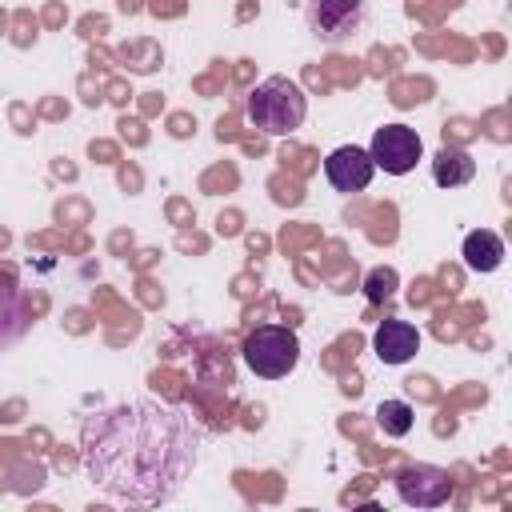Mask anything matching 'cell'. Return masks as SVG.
<instances>
[{"label":"cell","instance_id":"6da1fadb","mask_svg":"<svg viewBox=\"0 0 512 512\" xmlns=\"http://www.w3.org/2000/svg\"><path fill=\"white\" fill-rule=\"evenodd\" d=\"M200 432L188 412L156 400H128L84 420L80 460L96 488L132 504H164L196 464Z\"/></svg>","mask_w":512,"mask_h":512},{"label":"cell","instance_id":"7a4b0ae2","mask_svg":"<svg viewBox=\"0 0 512 512\" xmlns=\"http://www.w3.org/2000/svg\"><path fill=\"white\" fill-rule=\"evenodd\" d=\"M304 116H308V96H304V88H300L296 80H288V76H268V80H260V84L252 88V96H248V120H252L260 132H268V136H288V132H296V128L304 124Z\"/></svg>","mask_w":512,"mask_h":512},{"label":"cell","instance_id":"3957f363","mask_svg":"<svg viewBox=\"0 0 512 512\" xmlns=\"http://www.w3.org/2000/svg\"><path fill=\"white\" fill-rule=\"evenodd\" d=\"M300 360V340L292 328H280V324H260L256 332H248L244 340V364L264 376V380H280L296 368Z\"/></svg>","mask_w":512,"mask_h":512},{"label":"cell","instance_id":"277c9868","mask_svg":"<svg viewBox=\"0 0 512 512\" xmlns=\"http://www.w3.org/2000/svg\"><path fill=\"white\" fill-rule=\"evenodd\" d=\"M420 152H424L420 132L408 128V124H384V128H376V136H372V144H368L372 164L384 168L388 176H404V172H412L416 160H420Z\"/></svg>","mask_w":512,"mask_h":512},{"label":"cell","instance_id":"5b68a950","mask_svg":"<svg viewBox=\"0 0 512 512\" xmlns=\"http://www.w3.org/2000/svg\"><path fill=\"white\" fill-rule=\"evenodd\" d=\"M396 492L412 508H440L452 500V480L436 464H408L396 472Z\"/></svg>","mask_w":512,"mask_h":512},{"label":"cell","instance_id":"8992f818","mask_svg":"<svg viewBox=\"0 0 512 512\" xmlns=\"http://www.w3.org/2000/svg\"><path fill=\"white\" fill-rule=\"evenodd\" d=\"M360 24H364V0H312L308 4V28L328 44L356 36Z\"/></svg>","mask_w":512,"mask_h":512},{"label":"cell","instance_id":"52a82bcc","mask_svg":"<svg viewBox=\"0 0 512 512\" xmlns=\"http://www.w3.org/2000/svg\"><path fill=\"white\" fill-rule=\"evenodd\" d=\"M372 172H376V164H372L368 148H356V144H344L324 160V176L336 192H364L372 184Z\"/></svg>","mask_w":512,"mask_h":512},{"label":"cell","instance_id":"ba28073f","mask_svg":"<svg viewBox=\"0 0 512 512\" xmlns=\"http://www.w3.org/2000/svg\"><path fill=\"white\" fill-rule=\"evenodd\" d=\"M372 348L384 364H408L420 352V332L408 320H384L372 336Z\"/></svg>","mask_w":512,"mask_h":512},{"label":"cell","instance_id":"9c48e42d","mask_svg":"<svg viewBox=\"0 0 512 512\" xmlns=\"http://www.w3.org/2000/svg\"><path fill=\"white\" fill-rule=\"evenodd\" d=\"M504 260V240L492 228H476L464 236V264L472 272H496Z\"/></svg>","mask_w":512,"mask_h":512},{"label":"cell","instance_id":"30bf717a","mask_svg":"<svg viewBox=\"0 0 512 512\" xmlns=\"http://www.w3.org/2000/svg\"><path fill=\"white\" fill-rule=\"evenodd\" d=\"M476 176V160L464 152V148H440L436 152V160H432V180L440 184V188H460V184H468Z\"/></svg>","mask_w":512,"mask_h":512},{"label":"cell","instance_id":"8fae6325","mask_svg":"<svg viewBox=\"0 0 512 512\" xmlns=\"http://www.w3.org/2000/svg\"><path fill=\"white\" fill-rule=\"evenodd\" d=\"M28 328V304L12 284H0V348L16 344Z\"/></svg>","mask_w":512,"mask_h":512},{"label":"cell","instance_id":"7c38bea8","mask_svg":"<svg viewBox=\"0 0 512 512\" xmlns=\"http://www.w3.org/2000/svg\"><path fill=\"white\" fill-rule=\"evenodd\" d=\"M412 420H416V412L408 400H380V408H376V424L384 428V436H408Z\"/></svg>","mask_w":512,"mask_h":512},{"label":"cell","instance_id":"4fadbf2b","mask_svg":"<svg viewBox=\"0 0 512 512\" xmlns=\"http://www.w3.org/2000/svg\"><path fill=\"white\" fill-rule=\"evenodd\" d=\"M392 288H396V272L392 268H376L372 276H368V300H388L392 296Z\"/></svg>","mask_w":512,"mask_h":512}]
</instances>
